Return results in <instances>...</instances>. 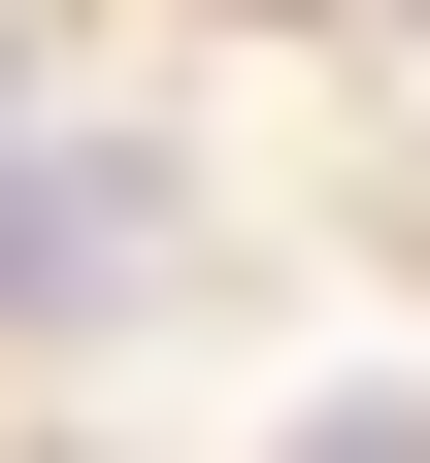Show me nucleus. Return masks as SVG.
Masks as SVG:
<instances>
[{
	"label": "nucleus",
	"mask_w": 430,
	"mask_h": 463,
	"mask_svg": "<svg viewBox=\"0 0 430 463\" xmlns=\"http://www.w3.org/2000/svg\"><path fill=\"white\" fill-rule=\"evenodd\" d=\"M166 265V165L133 133H0V298H133Z\"/></svg>",
	"instance_id": "obj_1"
},
{
	"label": "nucleus",
	"mask_w": 430,
	"mask_h": 463,
	"mask_svg": "<svg viewBox=\"0 0 430 463\" xmlns=\"http://www.w3.org/2000/svg\"><path fill=\"white\" fill-rule=\"evenodd\" d=\"M298 463H430V430H397V397H331V430H298Z\"/></svg>",
	"instance_id": "obj_2"
}]
</instances>
